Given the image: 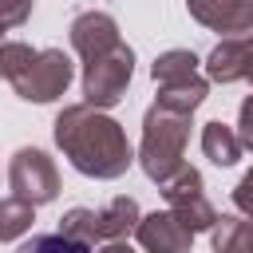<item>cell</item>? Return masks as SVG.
Masks as SVG:
<instances>
[{"label": "cell", "mask_w": 253, "mask_h": 253, "mask_svg": "<svg viewBox=\"0 0 253 253\" xmlns=\"http://www.w3.org/2000/svg\"><path fill=\"white\" fill-rule=\"evenodd\" d=\"M51 134H55V146L63 150V158L87 178L115 182L134 162V150L126 142L123 123L111 119L107 111L91 107V103L63 107L55 115V123H51Z\"/></svg>", "instance_id": "6da1fadb"}, {"label": "cell", "mask_w": 253, "mask_h": 253, "mask_svg": "<svg viewBox=\"0 0 253 253\" xmlns=\"http://www.w3.org/2000/svg\"><path fill=\"white\" fill-rule=\"evenodd\" d=\"M190 126H194V115H186V111H170L162 103L146 107V115H142V142H138V166H142V174L154 186L170 182L186 166Z\"/></svg>", "instance_id": "7a4b0ae2"}, {"label": "cell", "mask_w": 253, "mask_h": 253, "mask_svg": "<svg viewBox=\"0 0 253 253\" xmlns=\"http://www.w3.org/2000/svg\"><path fill=\"white\" fill-rule=\"evenodd\" d=\"M138 217H142L138 202L126 198V194H119V198H111L103 210H87V206L67 210V213L59 217V233L71 237V241H83V245L99 249V245H107V241H123L126 233H134Z\"/></svg>", "instance_id": "3957f363"}, {"label": "cell", "mask_w": 253, "mask_h": 253, "mask_svg": "<svg viewBox=\"0 0 253 253\" xmlns=\"http://www.w3.org/2000/svg\"><path fill=\"white\" fill-rule=\"evenodd\" d=\"M130 79H134V51H130V43H119L107 55L83 63V103L111 111L123 103Z\"/></svg>", "instance_id": "277c9868"}, {"label": "cell", "mask_w": 253, "mask_h": 253, "mask_svg": "<svg viewBox=\"0 0 253 253\" xmlns=\"http://www.w3.org/2000/svg\"><path fill=\"white\" fill-rule=\"evenodd\" d=\"M8 186H12L16 198H24L32 206H47V202L59 198V170H55L47 150L20 146L8 162Z\"/></svg>", "instance_id": "5b68a950"}, {"label": "cell", "mask_w": 253, "mask_h": 253, "mask_svg": "<svg viewBox=\"0 0 253 253\" xmlns=\"http://www.w3.org/2000/svg\"><path fill=\"white\" fill-rule=\"evenodd\" d=\"M71 75H75V63L63 47H43L36 51L32 67L12 83V91L24 99V103H55L67 87H71Z\"/></svg>", "instance_id": "8992f818"}, {"label": "cell", "mask_w": 253, "mask_h": 253, "mask_svg": "<svg viewBox=\"0 0 253 253\" xmlns=\"http://www.w3.org/2000/svg\"><path fill=\"white\" fill-rule=\"evenodd\" d=\"M162 190V198H166V210H174L194 233H210L213 225H217V210H213V202L206 198V182H202V174L194 170V166H182L170 182H162L158 186Z\"/></svg>", "instance_id": "52a82bcc"}, {"label": "cell", "mask_w": 253, "mask_h": 253, "mask_svg": "<svg viewBox=\"0 0 253 253\" xmlns=\"http://www.w3.org/2000/svg\"><path fill=\"white\" fill-rule=\"evenodd\" d=\"M134 237H138L142 253H190V245H194V229L174 210L142 213L134 225Z\"/></svg>", "instance_id": "ba28073f"}, {"label": "cell", "mask_w": 253, "mask_h": 253, "mask_svg": "<svg viewBox=\"0 0 253 253\" xmlns=\"http://www.w3.org/2000/svg\"><path fill=\"white\" fill-rule=\"evenodd\" d=\"M67 36H71V47L79 51V59H83V63H87V59H99V55H107L111 47H119V43H123L115 16H107V12H99V8L79 12V16L71 20Z\"/></svg>", "instance_id": "9c48e42d"}, {"label": "cell", "mask_w": 253, "mask_h": 253, "mask_svg": "<svg viewBox=\"0 0 253 253\" xmlns=\"http://www.w3.org/2000/svg\"><path fill=\"white\" fill-rule=\"evenodd\" d=\"M190 16L221 36H249L253 32V0H186Z\"/></svg>", "instance_id": "30bf717a"}, {"label": "cell", "mask_w": 253, "mask_h": 253, "mask_svg": "<svg viewBox=\"0 0 253 253\" xmlns=\"http://www.w3.org/2000/svg\"><path fill=\"white\" fill-rule=\"evenodd\" d=\"M241 138H237V126H225L221 119L206 123L202 126V154L213 162V166H233L241 158Z\"/></svg>", "instance_id": "8fae6325"}, {"label": "cell", "mask_w": 253, "mask_h": 253, "mask_svg": "<svg viewBox=\"0 0 253 253\" xmlns=\"http://www.w3.org/2000/svg\"><path fill=\"white\" fill-rule=\"evenodd\" d=\"M206 95H210V79L198 71V75H190V79L162 83L154 103H162V107H170V111H186V115H194V111L206 103Z\"/></svg>", "instance_id": "7c38bea8"}, {"label": "cell", "mask_w": 253, "mask_h": 253, "mask_svg": "<svg viewBox=\"0 0 253 253\" xmlns=\"http://www.w3.org/2000/svg\"><path fill=\"white\" fill-rule=\"evenodd\" d=\"M210 241H213V253H253V217L221 213L217 225L210 229Z\"/></svg>", "instance_id": "4fadbf2b"}, {"label": "cell", "mask_w": 253, "mask_h": 253, "mask_svg": "<svg viewBox=\"0 0 253 253\" xmlns=\"http://www.w3.org/2000/svg\"><path fill=\"white\" fill-rule=\"evenodd\" d=\"M198 67H202V59H198L190 47H170V51L154 55V63H150V79L162 87V83H178V79L198 75Z\"/></svg>", "instance_id": "5bb4252c"}, {"label": "cell", "mask_w": 253, "mask_h": 253, "mask_svg": "<svg viewBox=\"0 0 253 253\" xmlns=\"http://www.w3.org/2000/svg\"><path fill=\"white\" fill-rule=\"evenodd\" d=\"M32 221H36V206L32 202H24L16 194L12 198H0V245L24 237L32 229Z\"/></svg>", "instance_id": "9a60e30c"}, {"label": "cell", "mask_w": 253, "mask_h": 253, "mask_svg": "<svg viewBox=\"0 0 253 253\" xmlns=\"http://www.w3.org/2000/svg\"><path fill=\"white\" fill-rule=\"evenodd\" d=\"M32 59H36V47H32V43H24V40H4V43H0V79L16 83V79L32 67Z\"/></svg>", "instance_id": "2e32d148"}, {"label": "cell", "mask_w": 253, "mask_h": 253, "mask_svg": "<svg viewBox=\"0 0 253 253\" xmlns=\"http://www.w3.org/2000/svg\"><path fill=\"white\" fill-rule=\"evenodd\" d=\"M16 253H91V245L83 241H71L63 233H36L28 245H20Z\"/></svg>", "instance_id": "e0dca14e"}, {"label": "cell", "mask_w": 253, "mask_h": 253, "mask_svg": "<svg viewBox=\"0 0 253 253\" xmlns=\"http://www.w3.org/2000/svg\"><path fill=\"white\" fill-rule=\"evenodd\" d=\"M32 4H36V0H0V28L8 32V28H20V24H28V16H32Z\"/></svg>", "instance_id": "ac0fdd59"}, {"label": "cell", "mask_w": 253, "mask_h": 253, "mask_svg": "<svg viewBox=\"0 0 253 253\" xmlns=\"http://www.w3.org/2000/svg\"><path fill=\"white\" fill-rule=\"evenodd\" d=\"M237 138L245 150H253V95H245L237 107Z\"/></svg>", "instance_id": "d6986e66"}, {"label": "cell", "mask_w": 253, "mask_h": 253, "mask_svg": "<svg viewBox=\"0 0 253 253\" xmlns=\"http://www.w3.org/2000/svg\"><path fill=\"white\" fill-rule=\"evenodd\" d=\"M233 206H237V213L253 217V170H245L241 182L233 186Z\"/></svg>", "instance_id": "ffe728a7"}, {"label": "cell", "mask_w": 253, "mask_h": 253, "mask_svg": "<svg viewBox=\"0 0 253 253\" xmlns=\"http://www.w3.org/2000/svg\"><path fill=\"white\" fill-rule=\"evenodd\" d=\"M241 79L253 83V32L241 36Z\"/></svg>", "instance_id": "44dd1931"}, {"label": "cell", "mask_w": 253, "mask_h": 253, "mask_svg": "<svg viewBox=\"0 0 253 253\" xmlns=\"http://www.w3.org/2000/svg\"><path fill=\"white\" fill-rule=\"evenodd\" d=\"M95 253H134V249H130V245H126V237H123V241H107V245H99Z\"/></svg>", "instance_id": "7402d4cb"}, {"label": "cell", "mask_w": 253, "mask_h": 253, "mask_svg": "<svg viewBox=\"0 0 253 253\" xmlns=\"http://www.w3.org/2000/svg\"><path fill=\"white\" fill-rule=\"evenodd\" d=\"M0 32H4V28H0ZM0 43H4V40H0Z\"/></svg>", "instance_id": "603a6c76"}]
</instances>
